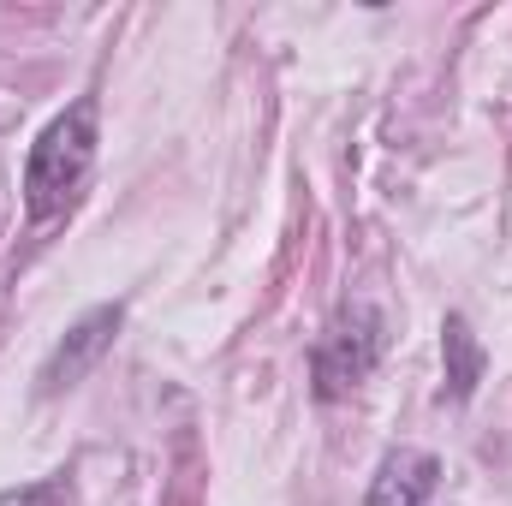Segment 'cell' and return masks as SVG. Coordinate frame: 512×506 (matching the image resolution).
Instances as JSON below:
<instances>
[{"label":"cell","mask_w":512,"mask_h":506,"mask_svg":"<svg viewBox=\"0 0 512 506\" xmlns=\"http://www.w3.org/2000/svg\"><path fill=\"white\" fill-rule=\"evenodd\" d=\"M96 167V96H78L66 114H54L42 137L30 143L24 161V215L42 227L54 215H66L78 203V191L90 185Z\"/></svg>","instance_id":"6da1fadb"},{"label":"cell","mask_w":512,"mask_h":506,"mask_svg":"<svg viewBox=\"0 0 512 506\" xmlns=\"http://www.w3.org/2000/svg\"><path fill=\"white\" fill-rule=\"evenodd\" d=\"M382 340H387V322L376 304H340L334 310V322L322 328V340H316V352H310V376H316V399H340V393H352L358 381L376 370V358H382Z\"/></svg>","instance_id":"7a4b0ae2"},{"label":"cell","mask_w":512,"mask_h":506,"mask_svg":"<svg viewBox=\"0 0 512 506\" xmlns=\"http://www.w3.org/2000/svg\"><path fill=\"white\" fill-rule=\"evenodd\" d=\"M435 483H441V459L435 453L393 447L382 459V471H376V483H370V501L364 506H429Z\"/></svg>","instance_id":"277c9868"},{"label":"cell","mask_w":512,"mask_h":506,"mask_svg":"<svg viewBox=\"0 0 512 506\" xmlns=\"http://www.w3.org/2000/svg\"><path fill=\"white\" fill-rule=\"evenodd\" d=\"M66 501V483L60 477H48V483H30V489H6L0 506H60Z\"/></svg>","instance_id":"8992f818"},{"label":"cell","mask_w":512,"mask_h":506,"mask_svg":"<svg viewBox=\"0 0 512 506\" xmlns=\"http://www.w3.org/2000/svg\"><path fill=\"white\" fill-rule=\"evenodd\" d=\"M120 322H126V304H96V310H84V316L66 328V340L48 352V364L36 370V393L54 399V393H66V387H78V381L102 364V352L114 346Z\"/></svg>","instance_id":"3957f363"},{"label":"cell","mask_w":512,"mask_h":506,"mask_svg":"<svg viewBox=\"0 0 512 506\" xmlns=\"http://www.w3.org/2000/svg\"><path fill=\"white\" fill-rule=\"evenodd\" d=\"M441 364H447V393L453 399H471L477 381H483V340L471 334L465 316H447L441 322Z\"/></svg>","instance_id":"5b68a950"}]
</instances>
